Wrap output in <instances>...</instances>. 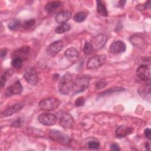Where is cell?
Masks as SVG:
<instances>
[{
  "label": "cell",
  "mask_w": 151,
  "mask_h": 151,
  "mask_svg": "<svg viewBox=\"0 0 151 151\" xmlns=\"http://www.w3.org/2000/svg\"><path fill=\"white\" fill-rule=\"evenodd\" d=\"M74 81L72 76L69 73L65 74L58 83V90L61 94L67 95L73 90Z\"/></svg>",
  "instance_id": "obj_1"
},
{
  "label": "cell",
  "mask_w": 151,
  "mask_h": 151,
  "mask_svg": "<svg viewBox=\"0 0 151 151\" xmlns=\"http://www.w3.org/2000/svg\"><path fill=\"white\" fill-rule=\"evenodd\" d=\"M90 82V77L88 76H83L77 78L74 81L73 88V93L75 94L83 92L88 87Z\"/></svg>",
  "instance_id": "obj_2"
},
{
  "label": "cell",
  "mask_w": 151,
  "mask_h": 151,
  "mask_svg": "<svg viewBox=\"0 0 151 151\" xmlns=\"http://www.w3.org/2000/svg\"><path fill=\"white\" fill-rule=\"evenodd\" d=\"M57 119H58L60 124L64 128H71L74 124V122L72 116L67 112L63 111H58L57 115Z\"/></svg>",
  "instance_id": "obj_3"
},
{
  "label": "cell",
  "mask_w": 151,
  "mask_h": 151,
  "mask_svg": "<svg viewBox=\"0 0 151 151\" xmlns=\"http://www.w3.org/2000/svg\"><path fill=\"white\" fill-rule=\"evenodd\" d=\"M60 104L59 100L56 98H48L39 102V107L44 111H51L56 109Z\"/></svg>",
  "instance_id": "obj_4"
},
{
  "label": "cell",
  "mask_w": 151,
  "mask_h": 151,
  "mask_svg": "<svg viewBox=\"0 0 151 151\" xmlns=\"http://www.w3.org/2000/svg\"><path fill=\"white\" fill-rule=\"evenodd\" d=\"M106 59V56L104 55H96L93 56L88 60L87 67L90 70L97 69L104 64Z\"/></svg>",
  "instance_id": "obj_5"
},
{
  "label": "cell",
  "mask_w": 151,
  "mask_h": 151,
  "mask_svg": "<svg viewBox=\"0 0 151 151\" xmlns=\"http://www.w3.org/2000/svg\"><path fill=\"white\" fill-rule=\"evenodd\" d=\"M50 138L61 145H66L70 142L69 137L64 133L58 130H52L49 133Z\"/></svg>",
  "instance_id": "obj_6"
},
{
  "label": "cell",
  "mask_w": 151,
  "mask_h": 151,
  "mask_svg": "<svg viewBox=\"0 0 151 151\" xmlns=\"http://www.w3.org/2000/svg\"><path fill=\"white\" fill-rule=\"evenodd\" d=\"M24 77L25 80L31 85H35L38 81V76L37 71L34 67L30 66L27 67L24 74Z\"/></svg>",
  "instance_id": "obj_7"
},
{
  "label": "cell",
  "mask_w": 151,
  "mask_h": 151,
  "mask_svg": "<svg viewBox=\"0 0 151 151\" xmlns=\"http://www.w3.org/2000/svg\"><path fill=\"white\" fill-rule=\"evenodd\" d=\"M38 120L40 123L45 126H52L56 123L57 119V116L53 114L45 113L39 115Z\"/></svg>",
  "instance_id": "obj_8"
},
{
  "label": "cell",
  "mask_w": 151,
  "mask_h": 151,
  "mask_svg": "<svg viewBox=\"0 0 151 151\" xmlns=\"http://www.w3.org/2000/svg\"><path fill=\"white\" fill-rule=\"evenodd\" d=\"M136 74L139 78L142 81H149L150 79V69L146 65L139 66L137 70Z\"/></svg>",
  "instance_id": "obj_9"
},
{
  "label": "cell",
  "mask_w": 151,
  "mask_h": 151,
  "mask_svg": "<svg viewBox=\"0 0 151 151\" xmlns=\"http://www.w3.org/2000/svg\"><path fill=\"white\" fill-rule=\"evenodd\" d=\"M63 44L61 41H56L50 44L47 48L48 55L51 57H54L62 49Z\"/></svg>",
  "instance_id": "obj_10"
},
{
  "label": "cell",
  "mask_w": 151,
  "mask_h": 151,
  "mask_svg": "<svg viewBox=\"0 0 151 151\" xmlns=\"http://www.w3.org/2000/svg\"><path fill=\"white\" fill-rule=\"evenodd\" d=\"M22 90V86L19 81H17L11 86L7 87L5 90V95L10 96L11 95L19 94Z\"/></svg>",
  "instance_id": "obj_11"
},
{
  "label": "cell",
  "mask_w": 151,
  "mask_h": 151,
  "mask_svg": "<svg viewBox=\"0 0 151 151\" xmlns=\"http://www.w3.org/2000/svg\"><path fill=\"white\" fill-rule=\"evenodd\" d=\"M126 44L121 41H117L111 43L110 46V51L113 54H119L126 50Z\"/></svg>",
  "instance_id": "obj_12"
},
{
  "label": "cell",
  "mask_w": 151,
  "mask_h": 151,
  "mask_svg": "<svg viewBox=\"0 0 151 151\" xmlns=\"http://www.w3.org/2000/svg\"><path fill=\"white\" fill-rule=\"evenodd\" d=\"M22 107H23V104L22 103H17L4 110L1 113V117H4L10 116L20 111Z\"/></svg>",
  "instance_id": "obj_13"
},
{
  "label": "cell",
  "mask_w": 151,
  "mask_h": 151,
  "mask_svg": "<svg viewBox=\"0 0 151 151\" xmlns=\"http://www.w3.org/2000/svg\"><path fill=\"white\" fill-rule=\"evenodd\" d=\"M71 17V12L69 11H63L59 12L55 17V21L58 24L66 23Z\"/></svg>",
  "instance_id": "obj_14"
},
{
  "label": "cell",
  "mask_w": 151,
  "mask_h": 151,
  "mask_svg": "<svg viewBox=\"0 0 151 151\" xmlns=\"http://www.w3.org/2000/svg\"><path fill=\"white\" fill-rule=\"evenodd\" d=\"M137 92L144 99L147 100L148 101H150L151 97V88L150 84L146 85V86L140 87L139 88Z\"/></svg>",
  "instance_id": "obj_15"
},
{
  "label": "cell",
  "mask_w": 151,
  "mask_h": 151,
  "mask_svg": "<svg viewBox=\"0 0 151 151\" xmlns=\"http://www.w3.org/2000/svg\"><path fill=\"white\" fill-rule=\"evenodd\" d=\"M133 129L126 126H120L116 130V136L117 137H124L132 133Z\"/></svg>",
  "instance_id": "obj_16"
},
{
  "label": "cell",
  "mask_w": 151,
  "mask_h": 151,
  "mask_svg": "<svg viewBox=\"0 0 151 151\" xmlns=\"http://www.w3.org/2000/svg\"><path fill=\"white\" fill-rule=\"evenodd\" d=\"M65 56L70 61H76L79 57L78 50L74 47H70L65 51Z\"/></svg>",
  "instance_id": "obj_17"
},
{
  "label": "cell",
  "mask_w": 151,
  "mask_h": 151,
  "mask_svg": "<svg viewBox=\"0 0 151 151\" xmlns=\"http://www.w3.org/2000/svg\"><path fill=\"white\" fill-rule=\"evenodd\" d=\"M107 40V37L104 34H100L96 36L94 38V45L97 48H102Z\"/></svg>",
  "instance_id": "obj_18"
},
{
  "label": "cell",
  "mask_w": 151,
  "mask_h": 151,
  "mask_svg": "<svg viewBox=\"0 0 151 151\" xmlns=\"http://www.w3.org/2000/svg\"><path fill=\"white\" fill-rule=\"evenodd\" d=\"M62 6V2L60 1H53L48 3L45 6V9L47 12L48 13H51L52 11H55L57 8H58Z\"/></svg>",
  "instance_id": "obj_19"
},
{
  "label": "cell",
  "mask_w": 151,
  "mask_h": 151,
  "mask_svg": "<svg viewBox=\"0 0 151 151\" xmlns=\"http://www.w3.org/2000/svg\"><path fill=\"white\" fill-rule=\"evenodd\" d=\"M97 11L98 14L103 17H107L108 15L106 7L101 1H97Z\"/></svg>",
  "instance_id": "obj_20"
},
{
  "label": "cell",
  "mask_w": 151,
  "mask_h": 151,
  "mask_svg": "<svg viewBox=\"0 0 151 151\" xmlns=\"http://www.w3.org/2000/svg\"><path fill=\"white\" fill-rule=\"evenodd\" d=\"M29 53V47H22L20 49L14 51L13 54L14 55V58L18 57L22 59V57L27 56Z\"/></svg>",
  "instance_id": "obj_21"
},
{
  "label": "cell",
  "mask_w": 151,
  "mask_h": 151,
  "mask_svg": "<svg viewBox=\"0 0 151 151\" xmlns=\"http://www.w3.org/2000/svg\"><path fill=\"white\" fill-rule=\"evenodd\" d=\"M70 29V25L68 24L67 23H63L56 27L55 29V32L57 34H63L65 32H67Z\"/></svg>",
  "instance_id": "obj_22"
},
{
  "label": "cell",
  "mask_w": 151,
  "mask_h": 151,
  "mask_svg": "<svg viewBox=\"0 0 151 151\" xmlns=\"http://www.w3.org/2000/svg\"><path fill=\"white\" fill-rule=\"evenodd\" d=\"M13 72L11 69H7L5 70L3 74L1 76V87H3L6 83V81L9 77H10L12 74Z\"/></svg>",
  "instance_id": "obj_23"
},
{
  "label": "cell",
  "mask_w": 151,
  "mask_h": 151,
  "mask_svg": "<svg viewBox=\"0 0 151 151\" xmlns=\"http://www.w3.org/2000/svg\"><path fill=\"white\" fill-rule=\"evenodd\" d=\"M8 27L11 30L16 31V30L19 29L21 27V23L20 21H19L18 19H13L12 21H11L9 23Z\"/></svg>",
  "instance_id": "obj_24"
},
{
  "label": "cell",
  "mask_w": 151,
  "mask_h": 151,
  "mask_svg": "<svg viewBox=\"0 0 151 151\" xmlns=\"http://www.w3.org/2000/svg\"><path fill=\"white\" fill-rule=\"evenodd\" d=\"M87 18V14L85 12L81 11L77 13L74 16V20L77 22H81L84 21Z\"/></svg>",
  "instance_id": "obj_25"
},
{
  "label": "cell",
  "mask_w": 151,
  "mask_h": 151,
  "mask_svg": "<svg viewBox=\"0 0 151 151\" xmlns=\"http://www.w3.org/2000/svg\"><path fill=\"white\" fill-rule=\"evenodd\" d=\"M22 63H23V60L22 58L15 57V58H14V59L12 60L11 65L14 68L18 70L22 67Z\"/></svg>",
  "instance_id": "obj_26"
},
{
  "label": "cell",
  "mask_w": 151,
  "mask_h": 151,
  "mask_svg": "<svg viewBox=\"0 0 151 151\" xmlns=\"http://www.w3.org/2000/svg\"><path fill=\"white\" fill-rule=\"evenodd\" d=\"M93 47L92 44L88 42H86L84 48H83V52L85 54L88 55L93 52Z\"/></svg>",
  "instance_id": "obj_27"
},
{
  "label": "cell",
  "mask_w": 151,
  "mask_h": 151,
  "mask_svg": "<svg viewBox=\"0 0 151 151\" xmlns=\"http://www.w3.org/2000/svg\"><path fill=\"white\" fill-rule=\"evenodd\" d=\"M35 24V21L34 19H30L24 22L22 24V27L25 29H28L33 27Z\"/></svg>",
  "instance_id": "obj_28"
},
{
  "label": "cell",
  "mask_w": 151,
  "mask_h": 151,
  "mask_svg": "<svg viewBox=\"0 0 151 151\" xmlns=\"http://www.w3.org/2000/svg\"><path fill=\"white\" fill-rule=\"evenodd\" d=\"M124 89L122 87H115L111 89H109L107 90L106 91H105L104 92H103L102 93L100 94V96H103V95H106V94H109L110 93H112L113 92H117V91H124Z\"/></svg>",
  "instance_id": "obj_29"
},
{
  "label": "cell",
  "mask_w": 151,
  "mask_h": 151,
  "mask_svg": "<svg viewBox=\"0 0 151 151\" xmlns=\"http://www.w3.org/2000/svg\"><path fill=\"white\" fill-rule=\"evenodd\" d=\"M88 146L91 149H97L100 147V143L97 141H90L88 143Z\"/></svg>",
  "instance_id": "obj_30"
},
{
  "label": "cell",
  "mask_w": 151,
  "mask_h": 151,
  "mask_svg": "<svg viewBox=\"0 0 151 151\" xmlns=\"http://www.w3.org/2000/svg\"><path fill=\"white\" fill-rule=\"evenodd\" d=\"M107 83L105 80H100L96 83V86L97 88H101L105 87L107 85Z\"/></svg>",
  "instance_id": "obj_31"
},
{
  "label": "cell",
  "mask_w": 151,
  "mask_h": 151,
  "mask_svg": "<svg viewBox=\"0 0 151 151\" xmlns=\"http://www.w3.org/2000/svg\"><path fill=\"white\" fill-rule=\"evenodd\" d=\"M84 99L82 97H80L77 98L75 101V106L76 107H80L84 105Z\"/></svg>",
  "instance_id": "obj_32"
},
{
  "label": "cell",
  "mask_w": 151,
  "mask_h": 151,
  "mask_svg": "<svg viewBox=\"0 0 151 151\" xmlns=\"http://www.w3.org/2000/svg\"><path fill=\"white\" fill-rule=\"evenodd\" d=\"M22 120L21 119H18L17 120H15L12 124V126H14V127H20L22 124Z\"/></svg>",
  "instance_id": "obj_33"
},
{
  "label": "cell",
  "mask_w": 151,
  "mask_h": 151,
  "mask_svg": "<svg viewBox=\"0 0 151 151\" xmlns=\"http://www.w3.org/2000/svg\"><path fill=\"white\" fill-rule=\"evenodd\" d=\"M144 133H145V136L149 139L150 140L151 139V130L149 128H147L145 130V132H144Z\"/></svg>",
  "instance_id": "obj_34"
},
{
  "label": "cell",
  "mask_w": 151,
  "mask_h": 151,
  "mask_svg": "<svg viewBox=\"0 0 151 151\" xmlns=\"http://www.w3.org/2000/svg\"><path fill=\"white\" fill-rule=\"evenodd\" d=\"M110 149L111 150H115V151H117V150H120V147H119V145L116 143L111 144L110 146Z\"/></svg>",
  "instance_id": "obj_35"
},
{
  "label": "cell",
  "mask_w": 151,
  "mask_h": 151,
  "mask_svg": "<svg viewBox=\"0 0 151 151\" xmlns=\"http://www.w3.org/2000/svg\"><path fill=\"white\" fill-rule=\"evenodd\" d=\"M6 54H7V51L5 49L2 50L1 51V57L2 58L5 57V56L6 55Z\"/></svg>",
  "instance_id": "obj_36"
},
{
  "label": "cell",
  "mask_w": 151,
  "mask_h": 151,
  "mask_svg": "<svg viewBox=\"0 0 151 151\" xmlns=\"http://www.w3.org/2000/svg\"><path fill=\"white\" fill-rule=\"evenodd\" d=\"M126 1H120L119 2V4H118V6L120 8H122L124 6L125 4H126Z\"/></svg>",
  "instance_id": "obj_37"
}]
</instances>
